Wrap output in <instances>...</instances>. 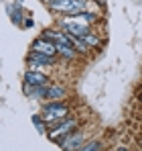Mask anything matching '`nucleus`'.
Here are the masks:
<instances>
[{
	"label": "nucleus",
	"instance_id": "f8f14e48",
	"mask_svg": "<svg viewBox=\"0 0 142 151\" xmlns=\"http://www.w3.org/2000/svg\"><path fill=\"white\" fill-rule=\"evenodd\" d=\"M69 39H71V47H75V51H79V53H87V51H89V47L85 45V41H83L81 37L69 35Z\"/></svg>",
	"mask_w": 142,
	"mask_h": 151
},
{
	"label": "nucleus",
	"instance_id": "39448f33",
	"mask_svg": "<svg viewBox=\"0 0 142 151\" xmlns=\"http://www.w3.org/2000/svg\"><path fill=\"white\" fill-rule=\"evenodd\" d=\"M28 63H31V68L35 70V68H45V65H53L55 63V57H51V55H45V53H39V51H31L28 53Z\"/></svg>",
	"mask_w": 142,
	"mask_h": 151
},
{
	"label": "nucleus",
	"instance_id": "f03ea898",
	"mask_svg": "<svg viewBox=\"0 0 142 151\" xmlns=\"http://www.w3.org/2000/svg\"><path fill=\"white\" fill-rule=\"evenodd\" d=\"M49 6L53 10H59V12L75 14V12H81L85 8V0H49Z\"/></svg>",
	"mask_w": 142,
	"mask_h": 151
},
{
	"label": "nucleus",
	"instance_id": "dca6fc26",
	"mask_svg": "<svg viewBox=\"0 0 142 151\" xmlns=\"http://www.w3.org/2000/svg\"><path fill=\"white\" fill-rule=\"evenodd\" d=\"M16 2H23V0H16Z\"/></svg>",
	"mask_w": 142,
	"mask_h": 151
},
{
	"label": "nucleus",
	"instance_id": "423d86ee",
	"mask_svg": "<svg viewBox=\"0 0 142 151\" xmlns=\"http://www.w3.org/2000/svg\"><path fill=\"white\" fill-rule=\"evenodd\" d=\"M31 51H39V53H45V55H51V57H55V53H57V47H55V43H53V41H49V39H45V37H39V39L33 43Z\"/></svg>",
	"mask_w": 142,
	"mask_h": 151
},
{
	"label": "nucleus",
	"instance_id": "4468645a",
	"mask_svg": "<svg viewBox=\"0 0 142 151\" xmlns=\"http://www.w3.org/2000/svg\"><path fill=\"white\" fill-rule=\"evenodd\" d=\"M77 151H99V143H97V141H92V143H87V145H81Z\"/></svg>",
	"mask_w": 142,
	"mask_h": 151
},
{
	"label": "nucleus",
	"instance_id": "6e6552de",
	"mask_svg": "<svg viewBox=\"0 0 142 151\" xmlns=\"http://www.w3.org/2000/svg\"><path fill=\"white\" fill-rule=\"evenodd\" d=\"M24 84H28V86H47L49 80H47V76L43 74V72L28 70V72L24 74Z\"/></svg>",
	"mask_w": 142,
	"mask_h": 151
},
{
	"label": "nucleus",
	"instance_id": "20e7f679",
	"mask_svg": "<svg viewBox=\"0 0 142 151\" xmlns=\"http://www.w3.org/2000/svg\"><path fill=\"white\" fill-rule=\"evenodd\" d=\"M83 145V135L81 133H69L61 139V149L63 151H77Z\"/></svg>",
	"mask_w": 142,
	"mask_h": 151
},
{
	"label": "nucleus",
	"instance_id": "9b49d317",
	"mask_svg": "<svg viewBox=\"0 0 142 151\" xmlns=\"http://www.w3.org/2000/svg\"><path fill=\"white\" fill-rule=\"evenodd\" d=\"M55 47H57V53H59V55H63L65 59H73V57H75V49H73L71 45H61V43H55Z\"/></svg>",
	"mask_w": 142,
	"mask_h": 151
},
{
	"label": "nucleus",
	"instance_id": "7ed1b4c3",
	"mask_svg": "<svg viewBox=\"0 0 142 151\" xmlns=\"http://www.w3.org/2000/svg\"><path fill=\"white\" fill-rule=\"evenodd\" d=\"M75 127H77V121H73V119H63V121H59V125L49 133V139H51V141H59V139H63L65 135L73 133Z\"/></svg>",
	"mask_w": 142,
	"mask_h": 151
},
{
	"label": "nucleus",
	"instance_id": "0eeeda50",
	"mask_svg": "<svg viewBox=\"0 0 142 151\" xmlns=\"http://www.w3.org/2000/svg\"><path fill=\"white\" fill-rule=\"evenodd\" d=\"M61 25L65 29V33H67V35H73V37H83V35L87 33V25L75 23V21H69V19H65Z\"/></svg>",
	"mask_w": 142,
	"mask_h": 151
},
{
	"label": "nucleus",
	"instance_id": "9d476101",
	"mask_svg": "<svg viewBox=\"0 0 142 151\" xmlns=\"http://www.w3.org/2000/svg\"><path fill=\"white\" fill-rule=\"evenodd\" d=\"M65 96V88L63 86H47V94L45 98H51V100H59Z\"/></svg>",
	"mask_w": 142,
	"mask_h": 151
},
{
	"label": "nucleus",
	"instance_id": "ddd939ff",
	"mask_svg": "<svg viewBox=\"0 0 142 151\" xmlns=\"http://www.w3.org/2000/svg\"><path fill=\"white\" fill-rule=\"evenodd\" d=\"M81 39L85 41V45H87V47H97V45H99V39L95 37L94 33H85Z\"/></svg>",
	"mask_w": 142,
	"mask_h": 151
},
{
	"label": "nucleus",
	"instance_id": "1a4fd4ad",
	"mask_svg": "<svg viewBox=\"0 0 142 151\" xmlns=\"http://www.w3.org/2000/svg\"><path fill=\"white\" fill-rule=\"evenodd\" d=\"M71 21H75V23H81V25H89V23H94L95 21V14L92 12H75V14H71Z\"/></svg>",
	"mask_w": 142,
	"mask_h": 151
},
{
	"label": "nucleus",
	"instance_id": "2eb2a0df",
	"mask_svg": "<svg viewBox=\"0 0 142 151\" xmlns=\"http://www.w3.org/2000/svg\"><path fill=\"white\" fill-rule=\"evenodd\" d=\"M33 123L39 127V131H41V133H45V123L41 125V119H39V116H35V119H33Z\"/></svg>",
	"mask_w": 142,
	"mask_h": 151
},
{
	"label": "nucleus",
	"instance_id": "f257e3e1",
	"mask_svg": "<svg viewBox=\"0 0 142 151\" xmlns=\"http://www.w3.org/2000/svg\"><path fill=\"white\" fill-rule=\"evenodd\" d=\"M67 112H69V108L63 102L55 100V102H51V104L43 106V121L45 123H55V121L59 123V121L67 119Z\"/></svg>",
	"mask_w": 142,
	"mask_h": 151
}]
</instances>
